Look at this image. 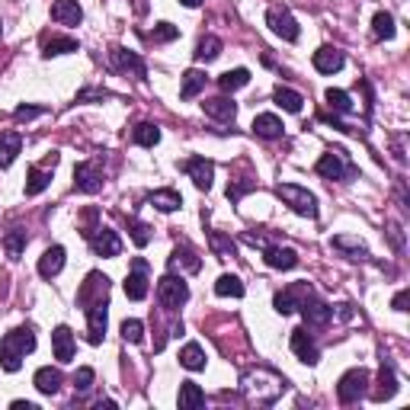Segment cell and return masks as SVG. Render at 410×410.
Instances as JSON below:
<instances>
[{
    "label": "cell",
    "mask_w": 410,
    "mask_h": 410,
    "mask_svg": "<svg viewBox=\"0 0 410 410\" xmlns=\"http://www.w3.org/2000/svg\"><path fill=\"white\" fill-rule=\"evenodd\" d=\"M372 33H375V39H394V33H398V29H394V17L391 13H385V10H378L375 13V19H372Z\"/></svg>",
    "instance_id": "60d3db41"
},
{
    "label": "cell",
    "mask_w": 410,
    "mask_h": 410,
    "mask_svg": "<svg viewBox=\"0 0 410 410\" xmlns=\"http://www.w3.org/2000/svg\"><path fill=\"white\" fill-rule=\"evenodd\" d=\"M0 33H3V23H0Z\"/></svg>",
    "instance_id": "6f0895ef"
},
{
    "label": "cell",
    "mask_w": 410,
    "mask_h": 410,
    "mask_svg": "<svg viewBox=\"0 0 410 410\" xmlns=\"http://www.w3.org/2000/svg\"><path fill=\"white\" fill-rule=\"evenodd\" d=\"M298 311H302V318L308 327H327L330 324V318H334V308L324 302H318L314 295H308L302 305H298Z\"/></svg>",
    "instance_id": "7c38bea8"
},
{
    "label": "cell",
    "mask_w": 410,
    "mask_h": 410,
    "mask_svg": "<svg viewBox=\"0 0 410 410\" xmlns=\"http://www.w3.org/2000/svg\"><path fill=\"white\" fill-rule=\"evenodd\" d=\"M23 151V138H19V132H3L0 135V167L7 170L13 160H17V154Z\"/></svg>",
    "instance_id": "d4e9b609"
},
{
    "label": "cell",
    "mask_w": 410,
    "mask_h": 410,
    "mask_svg": "<svg viewBox=\"0 0 410 410\" xmlns=\"http://www.w3.org/2000/svg\"><path fill=\"white\" fill-rule=\"evenodd\" d=\"M314 67H318L321 74H336V71L343 67V51L324 45V49L314 51Z\"/></svg>",
    "instance_id": "603a6c76"
},
{
    "label": "cell",
    "mask_w": 410,
    "mask_h": 410,
    "mask_svg": "<svg viewBox=\"0 0 410 410\" xmlns=\"http://www.w3.org/2000/svg\"><path fill=\"white\" fill-rule=\"evenodd\" d=\"M126 295L132 302H144L148 298V263L142 257H135L132 263V273L126 279Z\"/></svg>",
    "instance_id": "8fae6325"
},
{
    "label": "cell",
    "mask_w": 410,
    "mask_h": 410,
    "mask_svg": "<svg viewBox=\"0 0 410 410\" xmlns=\"http://www.w3.org/2000/svg\"><path fill=\"white\" fill-rule=\"evenodd\" d=\"M77 49H80V45H77L74 39H45L42 55L51 58V55H67V51H77Z\"/></svg>",
    "instance_id": "7bdbcfd3"
},
{
    "label": "cell",
    "mask_w": 410,
    "mask_h": 410,
    "mask_svg": "<svg viewBox=\"0 0 410 410\" xmlns=\"http://www.w3.org/2000/svg\"><path fill=\"white\" fill-rule=\"evenodd\" d=\"M202 109H205V116L218 119V122H234L237 116V103L228 100V96H215V100H205L202 103Z\"/></svg>",
    "instance_id": "44dd1931"
},
{
    "label": "cell",
    "mask_w": 410,
    "mask_h": 410,
    "mask_svg": "<svg viewBox=\"0 0 410 410\" xmlns=\"http://www.w3.org/2000/svg\"><path fill=\"white\" fill-rule=\"evenodd\" d=\"M176 404H180L183 410L202 407V404H205V394H202V388L196 385V382H183V385H180V398H176Z\"/></svg>",
    "instance_id": "f546056e"
},
{
    "label": "cell",
    "mask_w": 410,
    "mask_h": 410,
    "mask_svg": "<svg viewBox=\"0 0 410 410\" xmlns=\"http://www.w3.org/2000/svg\"><path fill=\"white\" fill-rule=\"evenodd\" d=\"M186 173H189V180H193L199 189H212V180H215V164L205 157H193L189 164H186Z\"/></svg>",
    "instance_id": "9a60e30c"
},
{
    "label": "cell",
    "mask_w": 410,
    "mask_h": 410,
    "mask_svg": "<svg viewBox=\"0 0 410 410\" xmlns=\"http://www.w3.org/2000/svg\"><path fill=\"white\" fill-rule=\"evenodd\" d=\"M314 170H318V176H324V180H346V176L356 173V167L350 164V157H346V151H327L321 154V160L314 164Z\"/></svg>",
    "instance_id": "5b68a950"
},
{
    "label": "cell",
    "mask_w": 410,
    "mask_h": 410,
    "mask_svg": "<svg viewBox=\"0 0 410 410\" xmlns=\"http://www.w3.org/2000/svg\"><path fill=\"white\" fill-rule=\"evenodd\" d=\"M266 23H269V29L276 35H282L285 42H298V35H302V29H298V23H295V17L289 13V10H282V7H273L266 13Z\"/></svg>",
    "instance_id": "9c48e42d"
},
{
    "label": "cell",
    "mask_w": 410,
    "mask_h": 410,
    "mask_svg": "<svg viewBox=\"0 0 410 410\" xmlns=\"http://www.w3.org/2000/svg\"><path fill=\"white\" fill-rule=\"evenodd\" d=\"M74 388L77 391H90L93 388V368H77V375H74Z\"/></svg>",
    "instance_id": "c3c4849f"
},
{
    "label": "cell",
    "mask_w": 410,
    "mask_h": 410,
    "mask_svg": "<svg viewBox=\"0 0 410 410\" xmlns=\"http://www.w3.org/2000/svg\"><path fill=\"white\" fill-rule=\"evenodd\" d=\"M42 112H45L42 106H17L13 116H17V119H35V116H42Z\"/></svg>",
    "instance_id": "681fc988"
},
{
    "label": "cell",
    "mask_w": 410,
    "mask_h": 410,
    "mask_svg": "<svg viewBox=\"0 0 410 410\" xmlns=\"http://www.w3.org/2000/svg\"><path fill=\"white\" fill-rule=\"evenodd\" d=\"M51 183V173L42 167H29V176H26V196H39L45 193Z\"/></svg>",
    "instance_id": "e575fe53"
},
{
    "label": "cell",
    "mask_w": 410,
    "mask_h": 410,
    "mask_svg": "<svg viewBox=\"0 0 410 410\" xmlns=\"http://www.w3.org/2000/svg\"><path fill=\"white\" fill-rule=\"evenodd\" d=\"M247 189H253V183H234V186H228V199L237 202L244 193H247Z\"/></svg>",
    "instance_id": "816d5d0a"
},
{
    "label": "cell",
    "mask_w": 410,
    "mask_h": 410,
    "mask_svg": "<svg viewBox=\"0 0 410 410\" xmlns=\"http://www.w3.org/2000/svg\"><path fill=\"white\" fill-rule=\"evenodd\" d=\"M292 352H295V356H298L302 362H308V366H314V362L321 359L318 343L311 340L308 330H292Z\"/></svg>",
    "instance_id": "e0dca14e"
},
{
    "label": "cell",
    "mask_w": 410,
    "mask_h": 410,
    "mask_svg": "<svg viewBox=\"0 0 410 410\" xmlns=\"http://www.w3.org/2000/svg\"><path fill=\"white\" fill-rule=\"evenodd\" d=\"M132 142L142 144V148H154V144L160 142V128L151 126V122H138L135 132H132Z\"/></svg>",
    "instance_id": "f35d334b"
},
{
    "label": "cell",
    "mask_w": 410,
    "mask_h": 410,
    "mask_svg": "<svg viewBox=\"0 0 410 410\" xmlns=\"http://www.w3.org/2000/svg\"><path fill=\"white\" fill-rule=\"evenodd\" d=\"M407 298H410V292H407V289H401V292L394 295L391 308H394V311H407Z\"/></svg>",
    "instance_id": "f5cc1de1"
},
{
    "label": "cell",
    "mask_w": 410,
    "mask_h": 410,
    "mask_svg": "<svg viewBox=\"0 0 410 410\" xmlns=\"http://www.w3.org/2000/svg\"><path fill=\"white\" fill-rule=\"evenodd\" d=\"M122 340H126V343H142L144 340V324L142 321H126V324H122Z\"/></svg>",
    "instance_id": "f6af8a7d"
},
{
    "label": "cell",
    "mask_w": 410,
    "mask_h": 410,
    "mask_svg": "<svg viewBox=\"0 0 410 410\" xmlns=\"http://www.w3.org/2000/svg\"><path fill=\"white\" fill-rule=\"evenodd\" d=\"M273 100H276V106H282L285 112H302V106H305L302 93L289 90V87H276V93H273Z\"/></svg>",
    "instance_id": "74e56055"
},
{
    "label": "cell",
    "mask_w": 410,
    "mask_h": 410,
    "mask_svg": "<svg viewBox=\"0 0 410 410\" xmlns=\"http://www.w3.org/2000/svg\"><path fill=\"white\" fill-rule=\"evenodd\" d=\"M10 407H13V410H35V404L33 401H13Z\"/></svg>",
    "instance_id": "db71d44e"
},
{
    "label": "cell",
    "mask_w": 410,
    "mask_h": 410,
    "mask_svg": "<svg viewBox=\"0 0 410 410\" xmlns=\"http://www.w3.org/2000/svg\"><path fill=\"white\" fill-rule=\"evenodd\" d=\"M180 3H183V7H199L202 0H180Z\"/></svg>",
    "instance_id": "9f6ffc18"
},
{
    "label": "cell",
    "mask_w": 410,
    "mask_h": 410,
    "mask_svg": "<svg viewBox=\"0 0 410 410\" xmlns=\"http://www.w3.org/2000/svg\"><path fill=\"white\" fill-rule=\"evenodd\" d=\"M180 366L189 368V372H202L205 368V352H202L199 343H186L180 350Z\"/></svg>",
    "instance_id": "d6a6232c"
},
{
    "label": "cell",
    "mask_w": 410,
    "mask_h": 410,
    "mask_svg": "<svg viewBox=\"0 0 410 410\" xmlns=\"http://www.w3.org/2000/svg\"><path fill=\"white\" fill-rule=\"evenodd\" d=\"M209 241H212V250H215L221 259H225V257H234V244H231V241H225L221 234H212Z\"/></svg>",
    "instance_id": "7dc6e473"
},
{
    "label": "cell",
    "mask_w": 410,
    "mask_h": 410,
    "mask_svg": "<svg viewBox=\"0 0 410 410\" xmlns=\"http://www.w3.org/2000/svg\"><path fill=\"white\" fill-rule=\"evenodd\" d=\"M51 346H55V359L58 362H71L74 359V334H71V327H55V334H51Z\"/></svg>",
    "instance_id": "d6986e66"
},
{
    "label": "cell",
    "mask_w": 410,
    "mask_h": 410,
    "mask_svg": "<svg viewBox=\"0 0 410 410\" xmlns=\"http://www.w3.org/2000/svg\"><path fill=\"white\" fill-rule=\"evenodd\" d=\"M84 237L90 241V247H93L96 257H109V259H112V257L122 253V241H119V234L112 231V228H87Z\"/></svg>",
    "instance_id": "8992f818"
},
{
    "label": "cell",
    "mask_w": 410,
    "mask_h": 410,
    "mask_svg": "<svg viewBox=\"0 0 410 410\" xmlns=\"http://www.w3.org/2000/svg\"><path fill=\"white\" fill-rule=\"evenodd\" d=\"M263 259H266V266L273 269H295L298 266V253L292 247H263Z\"/></svg>",
    "instance_id": "ac0fdd59"
},
{
    "label": "cell",
    "mask_w": 410,
    "mask_h": 410,
    "mask_svg": "<svg viewBox=\"0 0 410 410\" xmlns=\"http://www.w3.org/2000/svg\"><path fill=\"white\" fill-rule=\"evenodd\" d=\"M35 388H39V391L42 394H58L61 391V382H65V378H61V372L58 368H51V366H42L39 368V372H35Z\"/></svg>",
    "instance_id": "484cf974"
},
{
    "label": "cell",
    "mask_w": 410,
    "mask_h": 410,
    "mask_svg": "<svg viewBox=\"0 0 410 410\" xmlns=\"http://www.w3.org/2000/svg\"><path fill=\"white\" fill-rule=\"evenodd\" d=\"M106 321H109V302L106 298H96L93 305H87V340L93 346L103 343L106 336Z\"/></svg>",
    "instance_id": "52a82bcc"
},
{
    "label": "cell",
    "mask_w": 410,
    "mask_h": 410,
    "mask_svg": "<svg viewBox=\"0 0 410 410\" xmlns=\"http://www.w3.org/2000/svg\"><path fill=\"white\" fill-rule=\"evenodd\" d=\"M74 186L80 189V193L93 196L103 189V173L96 164H77L74 167Z\"/></svg>",
    "instance_id": "4fadbf2b"
},
{
    "label": "cell",
    "mask_w": 410,
    "mask_h": 410,
    "mask_svg": "<svg viewBox=\"0 0 410 410\" xmlns=\"http://www.w3.org/2000/svg\"><path fill=\"white\" fill-rule=\"evenodd\" d=\"M218 55H221V39H218V35H205V39L196 45V61H205V65H209Z\"/></svg>",
    "instance_id": "ab89813d"
},
{
    "label": "cell",
    "mask_w": 410,
    "mask_h": 410,
    "mask_svg": "<svg viewBox=\"0 0 410 410\" xmlns=\"http://www.w3.org/2000/svg\"><path fill=\"white\" fill-rule=\"evenodd\" d=\"M366 391H368V372L366 368H350V372L340 378V385H336V394H340V401L343 404L359 401Z\"/></svg>",
    "instance_id": "ba28073f"
},
{
    "label": "cell",
    "mask_w": 410,
    "mask_h": 410,
    "mask_svg": "<svg viewBox=\"0 0 410 410\" xmlns=\"http://www.w3.org/2000/svg\"><path fill=\"white\" fill-rule=\"evenodd\" d=\"M276 196L285 202V205H292L298 215L305 218H318V199L314 193H308L305 186H295V183H279L276 186Z\"/></svg>",
    "instance_id": "3957f363"
},
{
    "label": "cell",
    "mask_w": 410,
    "mask_h": 410,
    "mask_svg": "<svg viewBox=\"0 0 410 410\" xmlns=\"http://www.w3.org/2000/svg\"><path fill=\"white\" fill-rule=\"evenodd\" d=\"M132 241H135V247H148L151 244V228L144 225V221H138V218H132Z\"/></svg>",
    "instance_id": "bcb514c9"
},
{
    "label": "cell",
    "mask_w": 410,
    "mask_h": 410,
    "mask_svg": "<svg viewBox=\"0 0 410 410\" xmlns=\"http://www.w3.org/2000/svg\"><path fill=\"white\" fill-rule=\"evenodd\" d=\"M61 269H65V247H49V250L39 257V276L51 279V276H58Z\"/></svg>",
    "instance_id": "cb8c5ba5"
},
{
    "label": "cell",
    "mask_w": 410,
    "mask_h": 410,
    "mask_svg": "<svg viewBox=\"0 0 410 410\" xmlns=\"http://www.w3.org/2000/svg\"><path fill=\"white\" fill-rule=\"evenodd\" d=\"M253 132H257L259 138H279V135H282V122H279L273 112H259V116L253 119Z\"/></svg>",
    "instance_id": "4dcf8cb0"
},
{
    "label": "cell",
    "mask_w": 410,
    "mask_h": 410,
    "mask_svg": "<svg viewBox=\"0 0 410 410\" xmlns=\"http://www.w3.org/2000/svg\"><path fill=\"white\" fill-rule=\"evenodd\" d=\"M247 84H250V71H247V67H234V71H225V74L218 77V87L225 93H234Z\"/></svg>",
    "instance_id": "f1b7e54d"
},
{
    "label": "cell",
    "mask_w": 410,
    "mask_h": 410,
    "mask_svg": "<svg viewBox=\"0 0 410 410\" xmlns=\"http://www.w3.org/2000/svg\"><path fill=\"white\" fill-rule=\"evenodd\" d=\"M148 202H151L154 209H160V212H176L180 205H183V196L176 193V189H157V193L148 196Z\"/></svg>",
    "instance_id": "1f68e13d"
},
{
    "label": "cell",
    "mask_w": 410,
    "mask_h": 410,
    "mask_svg": "<svg viewBox=\"0 0 410 410\" xmlns=\"http://www.w3.org/2000/svg\"><path fill=\"white\" fill-rule=\"evenodd\" d=\"M394 391H398V378H394L391 362H382V372H378V388L372 391V401H391Z\"/></svg>",
    "instance_id": "7402d4cb"
},
{
    "label": "cell",
    "mask_w": 410,
    "mask_h": 410,
    "mask_svg": "<svg viewBox=\"0 0 410 410\" xmlns=\"http://www.w3.org/2000/svg\"><path fill=\"white\" fill-rule=\"evenodd\" d=\"M199 266H202V259L196 257L189 247H176L173 250V257H170V269H186V273H199Z\"/></svg>",
    "instance_id": "83f0119b"
},
{
    "label": "cell",
    "mask_w": 410,
    "mask_h": 410,
    "mask_svg": "<svg viewBox=\"0 0 410 410\" xmlns=\"http://www.w3.org/2000/svg\"><path fill=\"white\" fill-rule=\"evenodd\" d=\"M336 314H340V318H343V321H350V318H352V311H350V305H340V308H336Z\"/></svg>",
    "instance_id": "11a10c76"
},
{
    "label": "cell",
    "mask_w": 410,
    "mask_h": 410,
    "mask_svg": "<svg viewBox=\"0 0 410 410\" xmlns=\"http://www.w3.org/2000/svg\"><path fill=\"white\" fill-rule=\"evenodd\" d=\"M109 295V279L100 276V273H90L87 282L80 285V295H77V302L80 305H93L96 298H106Z\"/></svg>",
    "instance_id": "2e32d148"
},
{
    "label": "cell",
    "mask_w": 410,
    "mask_h": 410,
    "mask_svg": "<svg viewBox=\"0 0 410 410\" xmlns=\"http://www.w3.org/2000/svg\"><path fill=\"white\" fill-rule=\"evenodd\" d=\"M215 295H221V298H244V282L237 276H231V273H225L215 282Z\"/></svg>",
    "instance_id": "8d00e7d4"
},
{
    "label": "cell",
    "mask_w": 410,
    "mask_h": 410,
    "mask_svg": "<svg viewBox=\"0 0 410 410\" xmlns=\"http://www.w3.org/2000/svg\"><path fill=\"white\" fill-rule=\"evenodd\" d=\"M334 247H336V250H343V253H350V259H368V250L362 247L359 237H352V234L334 237Z\"/></svg>",
    "instance_id": "d590c367"
},
{
    "label": "cell",
    "mask_w": 410,
    "mask_h": 410,
    "mask_svg": "<svg viewBox=\"0 0 410 410\" xmlns=\"http://www.w3.org/2000/svg\"><path fill=\"white\" fill-rule=\"evenodd\" d=\"M176 35H180V29H176L173 23H157L151 33H148V39H151V42H173Z\"/></svg>",
    "instance_id": "ee69618b"
},
{
    "label": "cell",
    "mask_w": 410,
    "mask_h": 410,
    "mask_svg": "<svg viewBox=\"0 0 410 410\" xmlns=\"http://www.w3.org/2000/svg\"><path fill=\"white\" fill-rule=\"evenodd\" d=\"M205 80H209V74L205 71H186L183 74V87H180V96L183 100H193V96H199L202 90H205Z\"/></svg>",
    "instance_id": "4316f807"
},
{
    "label": "cell",
    "mask_w": 410,
    "mask_h": 410,
    "mask_svg": "<svg viewBox=\"0 0 410 410\" xmlns=\"http://www.w3.org/2000/svg\"><path fill=\"white\" fill-rule=\"evenodd\" d=\"M26 231H19V228H10L7 234H3V250H7V257L10 259H19L23 257V250H26Z\"/></svg>",
    "instance_id": "836d02e7"
},
{
    "label": "cell",
    "mask_w": 410,
    "mask_h": 410,
    "mask_svg": "<svg viewBox=\"0 0 410 410\" xmlns=\"http://www.w3.org/2000/svg\"><path fill=\"white\" fill-rule=\"evenodd\" d=\"M33 350H35V334L29 327H17V330H10V334L0 340V366L7 368V372H19L23 356Z\"/></svg>",
    "instance_id": "6da1fadb"
},
{
    "label": "cell",
    "mask_w": 410,
    "mask_h": 410,
    "mask_svg": "<svg viewBox=\"0 0 410 410\" xmlns=\"http://www.w3.org/2000/svg\"><path fill=\"white\" fill-rule=\"evenodd\" d=\"M157 302L164 305L167 311H176L180 305H186L189 302V285L183 282V276H164L157 282Z\"/></svg>",
    "instance_id": "277c9868"
},
{
    "label": "cell",
    "mask_w": 410,
    "mask_h": 410,
    "mask_svg": "<svg viewBox=\"0 0 410 410\" xmlns=\"http://www.w3.org/2000/svg\"><path fill=\"white\" fill-rule=\"evenodd\" d=\"M84 100H109V90H80L77 93V103Z\"/></svg>",
    "instance_id": "f907efd6"
},
{
    "label": "cell",
    "mask_w": 410,
    "mask_h": 410,
    "mask_svg": "<svg viewBox=\"0 0 410 410\" xmlns=\"http://www.w3.org/2000/svg\"><path fill=\"white\" fill-rule=\"evenodd\" d=\"M308 295H314V292H311V285H308V282H295V285H289L285 292H279L276 298H273V305H276V311L285 318V314L298 311V305H302L305 298H308Z\"/></svg>",
    "instance_id": "30bf717a"
},
{
    "label": "cell",
    "mask_w": 410,
    "mask_h": 410,
    "mask_svg": "<svg viewBox=\"0 0 410 410\" xmlns=\"http://www.w3.org/2000/svg\"><path fill=\"white\" fill-rule=\"evenodd\" d=\"M51 19L61 26H80L84 10H80L77 0H55V3H51Z\"/></svg>",
    "instance_id": "5bb4252c"
},
{
    "label": "cell",
    "mask_w": 410,
    "mask_h": 410,
    "mask_svg": "<svg viewBox=\"0 0 410 410\" xmlns=\"http://www.w3.org/2000/svg\"><path fill=\"white\" fill-rule=\"evenodd\" d=\"M282 388H285L282 378L266 372V368H257V372H247V375H244V394L257 404H273L279 394H282Z\"/></svg>",
    "instance_id": "7a4b0ae2"
},
{
    "label": "cell",
    "mask_w": 410,
    "mask_h": 410,
    "mask_svg": "<svg viewBox=\"0 0 410 410\" xmlns=\"http://www.w3.org/2000/svg\"><path fill=\"white\" fill-rule=\"evenodd\" d=\"M112 65L119 67V71H132L138 80H144L148 77V67H144V61L135 55V51H126V49H112Z\"/></svg>",
    "instance_id": "ffe728a7"
},
{
    "label": "cell",
    "mask_w": 410,
    "mask_h": 410,
    "mask_svg": "<svg viewBox=\"0 0 410 410\" xmlns=\"http://www.w3.org/2000/svg\"><path fill=\"white\" fill-rule=\"evenodd\" d=\"M324 100L334 112H352V100H350V93L346 90H334V87H330V90L324 93Z\"/></svg>",
    "instance_id": "b9f144b4"
}]
</instances>
